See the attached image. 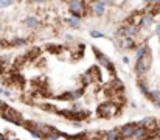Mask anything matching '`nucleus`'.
<instances>
[{
  "label": "nucleus",
  "instance_id": "nucleus-1",
  "mask_svg": "<svg viewBox=\"0 0 160 140\" xmlns=\"http://www.w3.org/2000/svg\"><path fill=\"white\" fill-rule=\"evenodd\" d=\"M151 64H152V53H151V50L143 56V58H140L137 59L135 62V73H137V76H145V75L148 73L149 67H151Z\"/></svg>",
  "mask_w": 160,
  "mask_h": 140
},
{
  "label": "nucleus",
  "instance_id": "nucleus-2",
  "mask_svg": "<svg viewBox=\"0 0 160 140\" xmlns=\"http://www.w3.org/2000/svg\"><path fill=\"white\" fill-rule=\"evenodd\" d=\"M118 110H120V107L115 101H104L98 106V115L103 118H110L113 115H117Z\"/></svg>",
  "mask_w": 160,
  "mask_h": 140
},
{
  "label": "nucleus",
  "instance_id": "nucleus-10",
  "mask_svg": "<svg viewBox=\"0 0 160 140\" xmlns=\"http://www.w3.org/2000/svg\"><path fill=\"white\" fill-rule=\"evenodd\" d=\"M106 6L107 5H104V3H100V2H93L92 5V13L95 16H103L106 13Z\"/></svg>",
  "mask_w": 160,
  "mask_h": 140
},
{
  "label": "nucleus",
  "instance_id": "nucleus-19",
  "mask_svg": "<svg viewBox=\"0 0 160 140\" xmlns=\"http://www.w3.org/2000/svg\"><path fill=\"white\" fill-rule=\"evenodd\" d=\"M14 3V0H0V8H8Z\"/></svg>",
  "mask_w": 160,
  "mask_h": 140
},
{
  "label": "nucleus",
  "instance_id": "nucleus-20",
  "mask_svg": "<svg viewBox=\"0 0 160 140\" xmlns=\"http://www.w3.org/2000/svg\"><path fill=\"white\" fill-rule=\"evenodd\" d=\"M90 34H92V37H104V34H103L101 31H96V30H95V31H92Z\"/></svg>",
  "mask_w": 160,
  "mask_h": 140
},
{
  "label": "nucleus",
  "instance_id": "nucleus-21",
  "mask_svg": "<svg viewBox=\"0 0 160 140\" xmlns=\"http://www.w3.org/2000/svg\"><path fill=\"white\" fill-rule=\"evenodd\" d=\"M0 93H2V95H6V97H10V95H11L10 90H6V89H3V87H0Z\"/></svg>",
  "mask_w": 160,
  "mask_h": 140
},
{
  "label": "nucleus",
  "instance_id": "nucleus-23",
  "mask_svg": "<svg viewBox=\"0 0 160 140\" xmlns=\"http://www.w3.org/2000/svg\"><path fill=\"white\" fill-rule=\"evenodd\" d=\"M123 62L124 64H129V58H128V56H123Z\"/></svg>",
  "mask_w": 160,
  "mask_h": 140
},
{
  "label": "nucleus",
  "instance_id": "nucleus-28",
  "mask_svg": "<svg viewBox=\"0 0 160 140\" xmlns=\"http://www.w3.org/2000/svg\"><path fill=\"white\" fill-rule=\"evenodd\" d=\"M0 31H2V22H0Z\"/></svg>",
  "mask_w": 160,
  "mask_h": 140
},
{
  "label": "nucleus",
  "instance_id": "nucleus-30",
  "mask_svg": "<svg viewBox=\"0 0 160 140\" xmlns=\"http://www.w3.org/2000/svg\"><path fill=\"white\" fill-rule=\"evenodd\" d=\"M11 140H16V138H11Z\"/></svg>",
  "mask_w": 160,
  "mask_h": 140
},
{
  "label": "nucleus",
  "instance_id": "nucleus-22",
  "mask_svg": "<svg viewBox=\"0 0 160 140\" xmlns=\"http://www.w3.org/2000/svg\"><path fill=\"white\" fill-rule=\"evenodd\" d=\"M34 3H38V5H44V3H47L48 0H33Z\"/></svg>",
  "mask_w": 160,
  "mask_h": 140
},
{
  "label": "nucleus",
  "instance_id": "nucleus-15",
  "mask_svg": "<svg viewBox=\"0 0 160 140\" xmlns=\"http://www.w3.org/2000/svg\"><path fill=\"white\" fill-rule=\"evenodd\" d=\"M148 98H149V100L155 104V103H158V101H160V92H158V90H151V92L148 93Z\"/></svg>",
  "mask_w": 160,
  "mask_h": 140
},
{
  "label": "nucleus",
  "instance_id": "nucleus-13",
  "mask_svg": "<svg viewBox=\"0 0 160 140\" xmlns=\"http://www.w3.org/2000/svg\"><path fill=\"white\" fill-rule=\"evenodd\" d=\"M148 51H149V47H148L146 44H140V45H137V48H135V56H137V59L143 58V56H145Z\"/></svg>",
  "mask_w": 160,
  "mask_h": 140
},
{
  "label": "nucleus",
  "instance_id": "nucleus-7",
  "mask_svg": "<svg viewBox=\"0 0 160 140\" xmlns=\"http://www.w3.org/2000/svg\"><path fill=\"white\" fill-rule=\"evenodd\" d=\"M120 47H121V48H126V50L137 48L134 37H121V39H120Z\"/></svg>",
  "mask_w": 160,
  "mask_h": 140
},
{
  "label": "nucleus",
  "instance_id": "nucleus-25",
  "mask_svg": "<svg viewBox=\"0 0 160 140\" xmlns=\"http://www.w3.org/2000/svg\"><path fill=\"white\" fill-rule=\"evenodd\" d=\"M146 2H148V3H151V5H152V3H158V2H160V0H146Z\"/></svg>",
  "mask_w": 160,
  "mask_h": 140
},
{
  "label": "nucleus",
  "instance_id": "nucleus-24",
  "mask_svg": "<svg viewBox=\"0 0 160 140\" xmlns=\"http://www.w3.org/2000/svg\"><path fill=\"white\" fill-rule=\"evenodd\" d=\"M155 34H158V36H160V23L155 26Z\"/></svg>",
  "mask_w": 160,
  "mask_h": 140
},
{
  "label": "nucleus",
  "instance_id": "nucleus-27",
  "mask_svg": "<svg viewBox=\"0 0 160 140\" xmlns=\"http://www.w3.org/2000/svg\"><path fill=\"white\" fill-rule=\"evenodd\" d=\"M0 140H6V138H5V135H3L2 132H0Z\"/></svg>",
  "mask_w": 160,
  "mask_h": 140
},
{
  "label": "nucleus",
  "instance_id": "nucleus-26",
  "mask_svg": "<svg viewBox=\"0 0 160 140\" xmlns=\"http://www.w3.org/2000/svg\"><path fill=\"white\" fill-rule=\"evenodd\" d=\"M5 107H6V104H3V103H0V112H2Z\"/></svg>",
  "mask_w": 160,
  "mask_h": 140
},
{
  "label": "nucleus",
  "instance_id": "nucleus-4",
  "mask_svg": "<svg viewBox=\"0 0 160 140\" xmlns=\"http://www.w3.org/2000/svg\"><path fill=\"white\" fill-rule=\"evenodd\" d=\"M0 117L8 120V121H11V123H22V115L14 107H10V106H6L2 112H0Z\"/></svg>",
  "mask_w": 160,
  "mask_h": 140
},
{
  "label": "nucleus",
  "instance_id": "nucleus-9",
  "mask_svg": "<svg viewBox=\"0 0 160 140\" xmlns=\"http://www.w3.org/2000/svg\"><path fill=\"white\" fill-rule=\"evenodd\" d=\"M104 140H121L120 129H110L104 132Z\"/></svg>",
  "mask_w": 160,
  "mask_h": 140
},
{
  "label": "nucleus",
  "instance_id": "nucleus-17",
  "mask_svg": "<svg viewBox=\"0 0 160 140\" xmlns=\"http://www.w3.org/2000/svg\"><path fill=\"white\" fill-rule=\"evenodd\" d=\"M138 89H140V92L143 93V95H146V97H148V93L151 92L149 87H148V84H146L145 81H138Z\"/></svg>",
  "mask_w": 160,
  "mask_h": 140
},
{
  "label": "nucleus",
  "instance_id": "nucleus-31",
  "mask_svg": "<svg viewBox=\"0 0 160 140\" xmlns=\"http://www.w3.org/2000/svg\"><path fill=\"white\" fill-rule=\"evenodd\" d=\"M0 45H2V42H0Z\"/></svg>",
  "mask_w": 160,
  "mask_h": 140
},
{
  "label": "nucleus",
  "instance_id": "nucleus-8",
  "mask_svg": "<svg viewBox=\"0 0 160 140\" xmlns=\"http://www.w3.org/2000/svg\"><path fill=\"white\" fill-rule=\"evenodd\" d=\"M154 23V14L152 13H145L143 17H141V25L140 28H149Z\"/></svg>",
  "mask_w": 160,
  "mask_h": 140
},
{
  "label": "nucleus",
  "instance_id": "nucleus-29",
  "mask_svg": "<svg viewBox=\"0 0 160 140\" xmlns=\"http://www.w3.org/2000/svg\"><path fill=\"white\" fill-rule=\"evenodd\" d=\"M59 2H64V0H59Z\"/></svg>",
  "mask_w": 160,
  "mask_h": 140
},
{
  "label": "nucleus",
  "instance_id": "nucleus-16",
  "mask_svg": "<svg viewBox=\"0 0 160 140\" xmlns=\"http://www.w3.org/2000/svg\"><path fill=\"white\" fill-rule=\"evenodd\" d=\"M112 89H113V92H115V90H117V92H123L124 86H123V82H121L120 79H113V81H112Z\"/></svg>",
  "mask_w": 160,
  "mask_h": 140
},
{
  "label": "nucleus",
  "instance_id": "nucleus-6",
  "mask_svg": "<svg viewBox=\"0 0 160 140\" xmlns=\"http://www.w3.org/2000/svg\"><path fill=\"white\" fill-rule=\"evenodd\" d=\"M93 53L96 54V58H98V61H100V64L103 65V67H106V69H113V65H112V62L106 58V56L103 54V53H100L98 51V48L96 47H93Z\"/></svg>",
  "mask_w": 160,
  "mask_h": 140
},
{
  "label": "nucleus",
  "instance_id": "nucleus-3",
  "mask_svg": "<svg viewBox=\"0 0 160 140\" xmlns=\"http://www.w3.org/2000/svg\"><path fill=\"white\" fill-rule=\"evenodd\" d=\"M84 9H86L84 0H68V11L72 13L73 17L81 19L84 16Z\"/></svg>",
  "mask_w": 160,
  "mask_h": 140
},
{
  "label": "nucleus",
  "instance_id": "nucleus-18",
  "mask_svg": "<svg viewBox=\"0 0 160 140\" xmlns=\"http://www.w3.org/2000/svg\"><path fill=\"white\" fill-rule=\"evenodd\" d=\"M13 45L16 47H22V45H26V39H22V37H14V39L11 41Z\"/></svg>",
  "mask_w": 160,
  "mask_h": 140
},
{
  "label": "nucleus",
  "instance_id": "nucleus-5",
  "mask_svg": "<svg viewBox=\"0 0 160 140\" xmlns=\"http://www.w3.org/2000/svg\"><path fill=\"white\" fill-rule=\"evenodd\" d=\"M138 123H128L120 128V134H121V140H131V137L134 135V131L137 129Z\"/></svg>",
  "mask_w": 160,
  "mask_h": 140
},
{
  "label": "nucleus",
  "instance_id": "nucleus-12",
  "mask_svg": "<svg viewBox=\"0 0 160 140\" xmlns=\"http://www.w3.org/2000/svg\"><path fill=\"white\" fill-rule=\"evenodd\" d=\"M81 97H83V89H78V90H72V92L64 93V97H62V98H65V100H78Z\"/></svg>",
  "mask_w": 160,
  "mask_h": 140
},
{
  "label": "nucleus",
  "instance_id": "nucleus-11",
  "mask_svg": "<svg viewBox=\"0 0 160 140\" xmlns=\"http://www.w3.org/2000/svg\"><path fill=\"white\" fill-rule=\"evenodd\" d=\"M25 26L26 28H38L39 25H41V20L36 17V16H30V17H26L25 19Z\"/></svg>",
  "mask_w": 160,
  "mask_h": 140
},
{
  "label": "nucleus",
  "instance_id": "nucleus-14",
  "mask_svg": "<svg viewBox=\"0 0 160 140\" xmlns=\"http://www.w3.org/2000/svg\"><path fill=\"white\" fill-rule=\"evenodd\" d=\"M64 22L68 25V26H72V28H78L79 25H81V20L76 17H70V19H64Z\"/></svg>",
  "mask_w": 160,
  "mask_h": 140
}]
</instances>
